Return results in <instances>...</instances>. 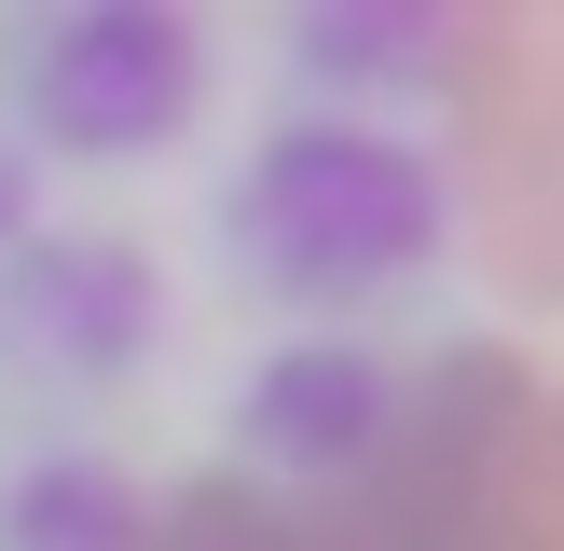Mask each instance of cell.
Instances as JSON below:
<instances>
[{
	"label": "cell",
	"mask_w": 564,
	"mask_h": 551,
	"mask_svg": "<svg viewBox=\"0 0 564 551\" xmlns=\"http://www.w3.org/2000/svg\"><path fill=\"white\" fill-rule=\"evenodd\" d=\"M400 413H413V372H386L372 345H275L262 372H248L235 428H248L262 468H290V483L317 496V483H358V468L400 441Z\"/></svg>",
	"instance_id": "obj_4"
},
{
	"label": "cell",
	"mask_w": 564,
	"mask_h": 551,
	"mask_svg": "<svg viewBox=\"0 0 564 551\" xmlns=\"http://www.w3.org/2000/svg\"><path fill=\"white\" fill-rule=\"evenodd\" d=\"M165 317V276L138 262L124 235H42L0 262V331L14 358H55V372H124Z\"/></svg>",
	"instance_id": "obj_5"
},
{
	"label": "cell",
	"mask_w": 564,
	"mask_h": 551,
	"mask_svg": "<svg viewBox=\"0 0 564 551\" xmlns=\"http://www.w3.org/2000/svg\"><path fill=\"white\" fill-rule=\"evenodd\" d=\"M0 538L14 551H152V496L110 455H42L14 496H0Z\"/></svg>",
	"instance_id": "obj_6"
},
{
	"label": "cell",
	"mask_w": 564,
	"mask_h": 551,
	"mask_svg": "<svg viewBox=\"0 0 564 551\" xmlns=\"http://www.w3.org/2000/svg\"><path fill=\"white\" fill-rule=\"evenodd\" d=\"M523 413H538V386L496 345H455L413 372L400 441L358 483H317V496L207 483L152 523V551H538V523H523Z\"/></svg>",
	"instance_id": "obj_1"
},
{
	"label": "cell",
	"mask_w": 564,
	"mask_h": 551,
	"mask_svg": "<svg viewBox=\"0 0 564 551\" xmlns=\"http://www.w3.org/2000/svg\"><path fill=\"white\" fill-rule=\"evenodd\" d=\"M220 235H235V262L262 290L345 303V290H386V276H413L441 248V165L372 138V125H275L235 165Z\"/></svg>",
	"instance_id": "obj_2"
},
{
	"label": "cell",
	"mask_w": 564,
	"mask_h": 551,
	"mask_svg": "<svg viewBox=\"0 0 564 551\" xmlns=\"http://www.w3.org/2000/svg\"><path fill=\"white\" fill-rule=\"evenodd\" d=\"M14 220H28V138H0V248H14Z\"/></svg>",
	"instance_id": "obj_7"
},
{
	"label": "cell",
	"mask_w": 564,
	"mask_h": 551,
	"mask_svg": "<svg viewBox=\"0 0 564 551\" xmlns=\"http://www.w3.org/2000/svg\"><path fill=\"white\" fill-rule=\"evenodd\" d=\"M207 110V28L193 14H42L14 28V125L69 165H124V152H165V138Z\"/></svg>",
	"instance_id": "obj_3"
}]
</instances>
